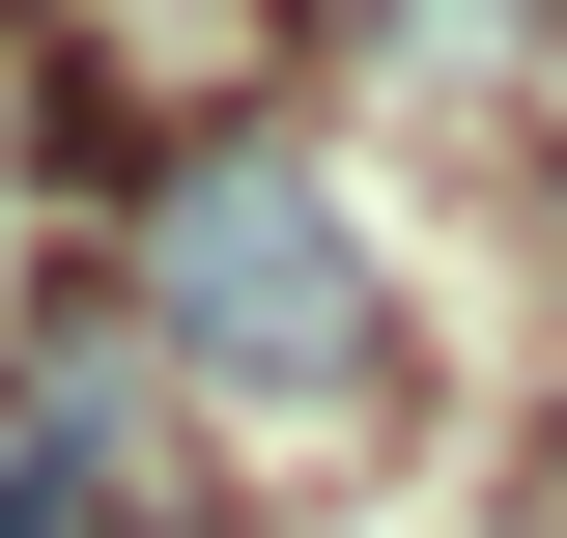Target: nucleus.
<instances>
[{
	"label": "nucleus",
	"mask_w": 567,
	"mask_h": 538,
	"mask_svg": "<svg viewBox=\"0 0 567 538\" xmlns=\"http://www.w3.org/2000/svg\"><path fill=\"white\" fill-rule=\"evenodd\" d=\"M142 312L199 340L227 397H341L369 369V256H341V199H312L284 142H199V170L142 199Z\"/></svg>",
	"instance_id": "obj_1"
},
{
	"label": "nucleus",
	"mask_w": 567,
	"mask_h": 538,
	"mask_svg": "<svg viewBox=\"0 0 567 538\" xmlns=\"http://www.w3.org/2000/svg\"><path fill=\"white\" fill-rule=\"evenodd\" d=\"M0 538H85V454H58V425H29V454H0Z\"/></svg>",
	"instance_id": "obj_2"
},
{
	"label": "nucleus",
	"mask_w": 567,
	"mask_h": 538,
	"mask_svg": "<svg viewBox=\"0 0 567 538\" xmlns=\"http://www.w3.org/2000/svg\"><path fill=\"white\" fill-rule=\"evenodd\" d=\"M511 538H567V425H539V454H511Z\"/></svg>",
	"instance_id": "obj_3"
}]
</instances>
